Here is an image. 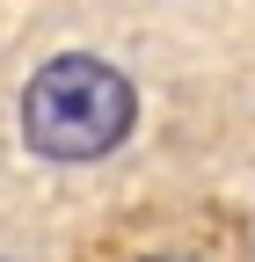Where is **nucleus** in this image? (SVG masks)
<instances>
[{
  "label": "nucleus",
  "mask_w": 255,
  "mask_h": 262,
  "mask_svg": "<svg viewBox=\"0 0 255 262\" xmlns=\"http://www.w3.org/2000/svg\"><path fill=\"white\" fill-rule=\"evenodd\" d=\"M132 117H139V95L102 58H51L22 88V131L51 160H102L110 146H124Z\"/></svg>",
  "instance_id": "nucleus-1"
}]
</instances>
